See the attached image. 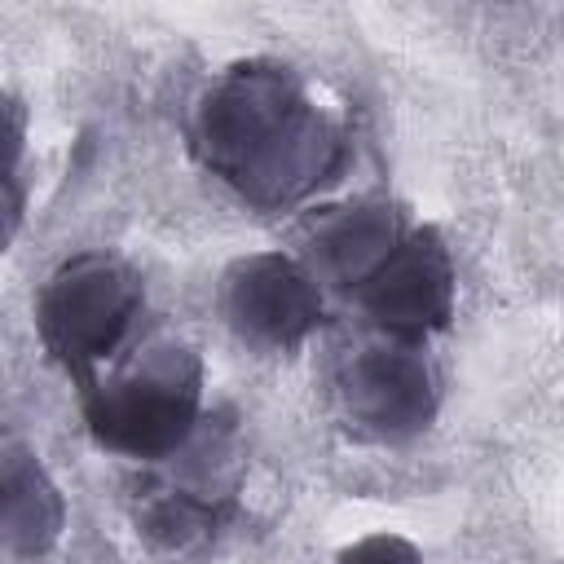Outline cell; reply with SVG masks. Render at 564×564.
Wrapping results in <instances>:
<instances>
[{"label":"cell","instance_id":"obj_3","mask_svg":"<svg viewBox=\"0 0 564 564\" xmlns=\"http://www.w3.org/2000/svg\"><path fill=\"white\" fill-rule=\"evenodd\" d=\"M141 300V273L123 256L79 251L44 278L35 295V335L66 375L88 379L119 352Z\"/></svg>","mask_w":564,"mask_h":564},{"label":"cell","instance_id":"obj_7","mask_svg":"<svg viewBox=\"0 0 564 564\" xmlns=\"http://www.w3.org/2000/svg\"><path fill=\"white\" fill-rule=\"evenodd\" d=\"M458 300V273L445 238L432 225H414L401 247L357 286V304L383 335L427 339L449 326Z\"/></svg>","mask_w":564,"mask_h":564},{"label":"cell","instance_id":"obj_1","mask_svg":"<svg viewBox=\"0 0 564 564\" xmlns=\"http://www.w3.org/2000/svg\"><path fill=\"white\" fill-rule=\"evenodd\" d=\"M198 163L260 212L313 198L348 159V137L308 84L282 62H238L220 70L189 119Z\"/></svg>","mask_w":564,"mask_h":564},{"label":"cell","instance_id":"obj_10","mask_svg":"<svg viewBox=\"0 0 564 564\" xmlns=\"http://www.w3.org/2000/svg\"><path fill=\"white\" fill-rule=\"evenodd\" d=\"M335 564H427V555L401 533H366L348 542L335 555Z\"/></svg>","mask_w":564,"mask_h":564},{"label":"cell","instance_id":"obj_8","mask_svg":"<svg viewBox=\"0 0 564 564\" xmlns=\"http://www.w3.org/2000/svg\"><path fill=\"white\" fill-rule=\"evenodd\" d=\"M401 207L388 198H357L348 207H335L313 225L308 251H313V273L339 286H361L410 234Z\"/></svg>","mask_w":564,"mask_h":564},{"label":"cell","instance_id":"obj_5","mask_svg":"<svg viewBox=\"0 0 564 564\" xmlns=\"http://www.w3.org/2000/svg\"><path fill=\"white\" fill-rule=\"evenodd\" d=\"M220 317L225 326L264 352H291L322 326V286L317 273L286 251L238 256L220 273Z\"/></svg>","mask_w":564,"mask_h":564},{"label":"cell","instance_id":"obj_9","mask_svg":"<svg viewBox=\"0 0 564 564\" xmlns=\"http://www.w3.org/2000/svg\"><path fill=\"white\" fill-rule=\"evenodd\" d=\"M66 498L40 454L18 436L0 449V538L13 560H40L62 542Z\"/></svg>","mask_w":564,"mask_h":564},{"label":"cell","instance_id":"obj_4","mask_svg":"<svg viewBox=\"0 0 564 564\" xmlns=\"http://www.w3.org/2000/svg\"><path fill=\"white\" fill-rule=\"evenodd\" d=\"M344 419L370 441H410L427 432L441 405V379L419 339L383 335L352 344L335 370Z\"/></svg>","mask_w":564,"mask_h":564},{"label":"cell","instance_id":"obj_6","mask_svg":"<svg viewBox=\"0 0 564 564\" xmlns=\"http://www.w3.org/2000/svg\"><path fill=\"white\" fill-rule=\"evenodd\" d=\"M172 471L145 485L137 502V529L159 551L185 555L216 538L229 502H234V458L220 436L194 432V441L167 458Z\"/></svg>","mask_w":564,"mask_h":564},{"label":"cell","instance_id":"obj_2","mask_svg":"<svg viewBox=\"0 0 564 564\" xmlns=\"http://www.w3.org/2000/svg\"><path fill=\"white\" fill-rule=\"evenodd\" d=\"M84 423L110 454L167 463L203 427V357L185 339H150L84 388Z\"/></svg>","mask_w":564,"mask_h":564}]
</instances>
